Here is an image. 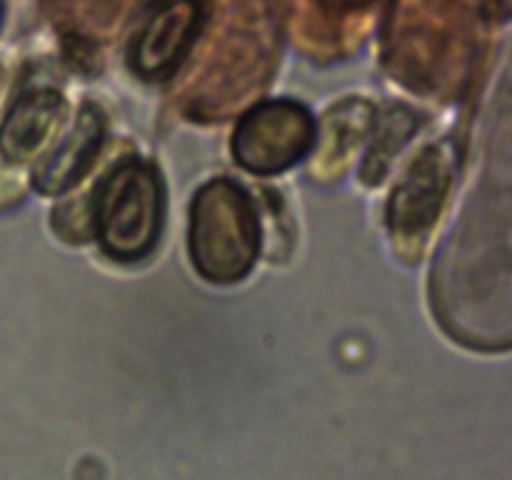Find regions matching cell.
<instances>
[{"instance_id": "cell-6", "label": "cell", "mask_w": 512, "mask_h": 480, "mask_svg": "<svg viewBox=\"0 0 512 480\" xmlns=\"http://www.w3.org/2000/svg\"><path fill=\"white\" fill-rule=\"evenodd\" d=\"M65 118L63 95L50 88L25 93L0 128V155L8 163H25L55 135Z\"/></svg>"}, {"instance_id": "cell-3", "label": "cell", "mask_w": 512, "mask_h": 480, "mask_svg": "<svg viewBox=\"0 0 512 480\" xmlns=\"http://www.w3.org/2000/svg\"><path fill=\"white\" fill-rule=\"evenodd\" d=\"M315 140V120L295 100H268L250 110L235 130L233 153L250 173L270 175L298 163Z\"/></svg>"}, {"instance_id": "cell-8", "label": "cell", "mask_w": 512, "mask_h": 480, "mask_svg": "<svg viewBox=\"0 0 512 480\" xmlns=\"http://www.w3.org/2000/svg\"><path fill=\"white\" fill-rule=\"evenodd\" d=\"M410 130H413L410 120H400L398 110L390 108L388 115L383 118V125H380V135L375 138L373 153L368 155V170H373L368 183H378L385 170V163L390 160V155L398 153Z\"/></svg>"}, {"instance_id": "cell-7", "label": "cell", "mask_w": 512, "mask_h": 480, "mask_svg": "<svg viewBox=\"0 0 512 480\" xmlns=\"http://www.w3.org/2000/svg\"><path fill=\"white\" fill-rule=\"evenodd\" d=\"M100 143H103V118H100L93 105H85L80 110L78 125L73 128L70 138L35 170L38 190H43V193H63L65 188L78 183L93 165Z\"/></svg>"}, {"instance_id": "cell-1", "label": "cell", "mask_w": 512, "mask_h": 480, "mask_svg": "<svg viewBox=\"0 0 512 480\" xmlns=\"http://www.w3.org/2000/svg\"><path fill=\"white\" fill-rule=\"evenodd\" d=\"M258 215L240 185L220 178L200 188L190 210V255L213 283L245 278L258 258Z\"/></svg>"}, {"instance_id": "cell-4", "label": "cell", "mask_w": 512, "mask_h": 480, "mask_svg": "<svg viewBox=\"0 0 512 480\" xmlns=\"http://www.w3.org/2000/svg\"><path fill=\"white\" fill-rule=\"evenodd\" d=\"M203 20V0H160L130 43L135 73L145 80L168 78L190 53Z\"/></svg>"}, {"instance_id": "cell-5", "label": "cell", "mask_w": 512, "mask_h": 480, "mask_svg": "<svg viewBox=\"0 0 512 480\" xmlns=\"http://www.w3.org/2000/svg\"><path fill=\"white\" fill-rule=\"evenodd\" d=\"M448 178L450 170L440 150H425L393 193V203H390L393 230L418 235L420 230L430 228L443 205Z\"/></svg>"}, {"instance_id": "cell-2", "label": "cell", "mask_w": 512, "mask_h": 480, "mask_svg": "<svg viewBox=\"0 0 512 480\" xmlns=\"http://www.w3.org/2000/svg\"><path fill=\"white\" fill-rule=\"evenodd\" d=\"M163 210L158 170L145 160H123L95 195L93 230L100 248L123 263L145 258L158 243Z\"/></svg>"}, {"instance_id": "cell-9", "label": "cell", "mask_w": 512, "mask_h": 480, "mask_svg": "<svg viewBox=\"0 0 512 480\" xmlns=\"http://www.w3.org/2000/svg\"><path fill=\"white\" fill-rule=\"evenodd\" d=\"M0 15H3V8H0Z\"/></svg>"}]
</instances>
